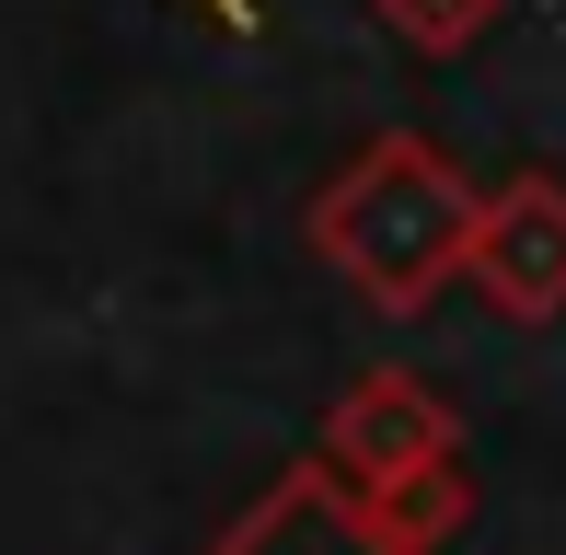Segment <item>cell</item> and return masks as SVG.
<instances>
[{
	"instance_id": "cell-1",
	"label": "cell",
	"mask_w": 566,
	"mask_h": 555,
	"mask_svg": "<svg viewBox=\"0 0 566 555\" xmlns=\"http://www.w3.org/2000/svg\"><path fill=\"white\" fill-rule=\"evenodd\" d=\"M474 209L485 197L462 186L451 150L394 128L313 197V255L336 266L370 313H428L440 278H462V255H474Z\"/></svg>"
},
{
	"instance_id": "cell-2",
	"label": "cell",
	"mask_w": 566,
	"mask_h": 555,
	"mask_svg": "<svg viewBox=\"0 0 566 555\" xmlns=\"http://www.w3.org/2000/svg\"><path fill=\"white\" fill-rule=\"evenodd\" d=\"M324 474L381 521L394 544H440V521H462V428L417 370H370L336 417H324Z\"/></svg>"
},
{
	"instance_id": "cell-3",
	"label": "cell",
	"mask_w": 566,
	"mask_h": 555,
	"mask_svg": "<svg viewBox=\"0 0 566 555\" xmlns=\"http://www.w3.org/2000/svg\"><path fill=\"white\" fill-rule=\"evenodd\" d=\"M462 278H474L509 324L566 313V174H509V186L474 209V255H462Z\"/></svg>"
},
{
	"instance_id": "cell-4",
	"label": "cell",
	"mask_w": 566,
	"mask_h": 555,
	"mask_svg": "<svg viewBox=\"0 0 566 555\" xmlns=\"http://www.w3.org/2000/svg\"><path fill=\"white\" fill-rule=\"evenodd\" d=\"M220 555H417V544H394L324 463H301V474H277V486H266V510L231 521Z\"/></svg>"
},
{
	"instance_id": "cell-5",
	"label": "cell",
	"mask_w": 566,
	"mask_h": 555,
	"mask_svg": "<svg viewBox=\"0 0 566 555\" xmlns=\"http://www.w3.org/2000/svg\"><path fill=\"white\" fill-rule=\"evenodd\" d=\"M381 23H394L405 46H428V59H451V46H474L485 23H497V0H381Z\"/></svg>"
}]
</instances>
